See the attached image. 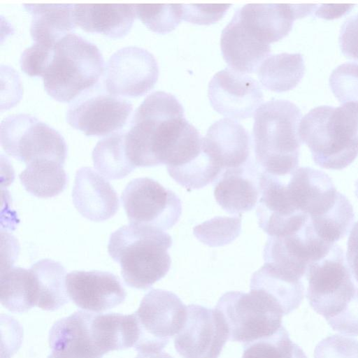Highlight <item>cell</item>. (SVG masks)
<instances>
[{
    "instance_id": "1",
    "label": "cell",
    "mask_w": 358,
    "mask_h": 358,
    "mask_svg": "<svg viewBox=\"0 0 358 358\" xmlns=\"http://www.w3.org/2000/svg\"><path fill=\"white\" fill-rule=\"evenodd\" d=\"M184 112L170 93L157 91L146 96L136 110L125 136L127 155L136 168L166 164L192 125Z\"/></svg>"
},
{
    "instance_id": "2",
    "label": "cell",
    "mask_w": 358,
    "mask_h": 358,
    "mask_svg": "<svg viewBox=\"0 0 358 358\" xmlns=\"http://www.w3.org/2000/svg\"><path fill=\"white\" fill-rule=\"evenodd\" d=\"M301 117L300 109L288 100L272 99L257 108L252 146L255 162L264 172L282 177L298 169Z\"/></svg>"
},
{
    "instance_id": "3",
    "label": "cell",
    "mask_w": 358,
    "mask_h": 358,
    "mask_svg": "<svg viewBox=\"0 0 358 358\" xmlns=\"http://www.w3.org/2000/svg\"><path fill=\"white\" fill-rule=\"evenodd\" d=\"M299 132L317 165L341 170L358 155V103L314 108L301 118Z\"/></svg>"
},
{
    "instance_id": "4",
    "label": "cell",
    "mask_w": 358,
    "mask_h": 358,
    "mask_svg": "<svg viewBox=\"0 0 358 358\" xmlns=\"http://www.w3.org/2000/svg\"><path fill=\"white\" fill-rule=\"evenodd\" d=\"M169 234L155 227L129 224L110 234L108 252L119 263L124 282L146 289L161 280L171 267Z\"/></svg>"
},
{
    "instance_id": "5",
    "label": "cell",
    "mask_w": 358,
    "mask_h": 358,
    "mask_svg": "<svg viewBox=\"0 0 358 358\" xmlns=\"http://www.w3.org/2000/svg\"><path fill=\"white\" fill-rule=\"evenodd\" d=\"M104 69L97 47L69 34L54 47L52 61L43 76L45 92L57 101L70 102L99 80Z\"/></svg>"
},
{
    "instance_id": "6",
    "label": "cell",
    "mask_w": 358,
    "mask_h": 358,
    "mask_svg": "<svg viewBox=\"0 0 358 358\" xmlns=\"http://www.w3.org/2000/svg\"><path fill=\"white\" fill-rule=\"evenodd\" d=\"M215 309L222 315L231 341L248 343L273 334L282 326L280 307L259 289L226 292Z\"/></svg>"
},
{
    "instance_id": "7",
    "label": "cell",
    "mask_w": 358,
    "mask_h": 358,
    "mask_svg": "<svg viewBox=\"0 0 358 358\" xmlns=\"http://www.w3.org/2000/svg\"><path fill=\"white\" fill-rule=\"evenodd\" d=\"M306 297L313 309L329 320L341 313L354 297L357 288L342 248L334 245L322 259L310 264L306 273Z\"/></svg>"
},
{
    "instance_id": "8",
    "label": "cell",
    "mask_w": 358,
    "mask_h": 358,
    "mask_svg": "<svg viewBox=\"0 0 358 358\" xmlns=\"http://www.w3.org/2000/svg\"><path fill=\"white\" fill-rule=\"evenodd\" d=\"M1 144L5 152L26 164L50 160L64 164L66 142L55 129L28 114H15L1 123Z\"/></svg>"
},
{
    "instance_id": "9",
    "label": "cell",
    "mask_w": 358,
    "mask_h": 358,
    "mask_svg": "<svg viewBox=\"0 0 358 358\" xmlns=\"http://www.w3.org/2000/svg\"><path fill=\"white\" fill-rule=\"evenodd\" d=\"M187 313V306L176 294L164 289H151L134 313L138 328V339L134 349L138 353L162 351L182 328Z\"/></svg>"
},
{
    "instance_id": "10",
    "label": "cell",
    "mask_w": 358,
    "mask_h": 358,
    "mask_svg": "<svg viewBox=\"0 0 358 358\" xmlns=\"http://www.w3.org/2000/svg\"><path fill=\"white\" fill-rule=\"evenodd\" d=\"M121 200L130 224L164 231L173 227L182 213L179 197L147 177L135 178L128 183Z\"/></svg>"
},
{
    "instance_id": "11",
    "label": "cell",
    "mask_w": 358,
    "mask_h": 358,
    "mask_svg": "<svg viewBox=\"0 0 358 358\" xmlns=\"http://www.w3.org/2000/svg\"><path fill=\"white\" fill-rule=\"evenodd\" d=\"M334 245L317 235L310 219L299 231L268 236L264 259L266 264L284 275L301 280L310 264L324 257Z\"/></svg>"
},
{
    "instance_id": "12",
    "label": "cell",
    "mask_w": 358,
    "mask_h": 358,
    "mask_svg": "<svg viewBox=\"0 0 358 358\" xmlns=\"http://www.w3.org/2000/svg\"><path fill=\"white\" fill-rule=\"evenodd\" d=\"M158 76V64L153 55L144 48L128 46L110 57L104 83L111 95L138 97L153 88Z\"/></svg>"
},
{
    "instance_id": "13",
    "label": "cell",
    "mask_w": 358,
    "mask_h": 358,
    "mask_svg": "<svg viewBox=\"0 0 358 358\" xmlns=\"http://www.w3.org/2000/svg\"><path fill=\"white\" fill-rule=\"evenodd\" d=\"M228 339L227 328L217 310L190 304L174 346L183 358H218Z\"/></svg>"
},
{
    "instance_id": "14",
    "label": "cell",
    "mask_w": 358,
    "mask_h": 358,
    "mask_svg": "<svg viewBox=\"0 0 358 358\" xmlns=\"http://www.w3.org/2000/svg\"><path fill=\"white\" fill-rule=\"evenodd\" d=\"M208 95L215 110L236 120L251 117L264 98L256 80L231 68L213 76L208 84Z\"/></svg>"
},
{
    "instance_id": "15",
    "label": "cell",
    "mask_w": 358,
    "mask_h": 358,
    "mask_svg": "<svg viewBox=\"0 0 358 358\" xmlns=\"http://www.w3.org/2000/svg\"><path fill=\"white\" fill-rule=\"evenodd\" d=\"M132 104L106 93L78 100L67 110L66 121L87 136H103L117 132L127 123Z\"/></svg>"
},
{
    "instance_id": "16",
    "label": "cell",
    "mask_w": 358,
    "mask_h": 358,
    "mask_svg": "<svg viewBox=\"0 0 358 358\" xmlns=\"http://www.w3.org/2000/svg\"><path fill=\"white\" fill-rule=\"evenodd\" d=\"M69 299L81 309L102 313L121 304L127 292L117 276L100 271H74L66 275Z\"/></svg>"
},
{
    "instance_id": "17",
    "label": "cell",
    "mask_w": 358,
    "mask_h": 358,
    "mask_svg": "<svg viewBox=\"0 0 358 358\" xmlns=\"http://www.w3.org/2000/svg\"><path fill=\"white\" fill-rule=\"evenodd\" d=\"M316 4H246L235 12L241 24L260 42L270 45L285 37L294 21L315 11Z\"/></svg>"
},
{
    "instance_id": "18",
    "label": "cell",
    "mask_w": 358,
    "mask_h": 358,
    "mask_svg": "<svg viewBox=\"0 0 358 358\" xmlns=\"http://www.w3.org/2000/svg\"><path fill=\"white\" fill-rule=\"evenodd\" d=\"M94 313L78 310L57 321L49 333L47 358H101L92 331Z\"/></svg>"
},
{
    "instance_id": "19",
    "label": "cell",
    "mask_w": 358,
    "mask_h": 358,
    "mask_svg": "<svg viewBox=\"0 0 358 358\" xmlns=\"http://www.w3.org/2000/svg\"><path fill=\"white\" fill-rule=\"evenodd\" d=\"M262 172L252 158L243 166L224 170L214 185L217 203L230 214L251 210L260 196Z\"/></svg>"
},
{
    "instance_id": "20",
    "label": "cell",
    "mask_w": 358,
    "mask_h": 358,
    "mask_svg": "<svg viewBox=\"0 0 358 358\" xmlns=\"http://www.w3.org/2000/svg\"><path fill=\"white\" fill-rule=\"evenodd\" d=\"M72 198L77 210L94 222L108 220L119 209L116 192L108 180L90 167H82L76 171Z\"/></svg>"
},
{
    "instance_id": "21",
    "label": "cell",
    "mask_w": 358,
    "mask_h": 358,
    "mask_svg": "<svg viewBox=\"0 0 358 358\" xmlns=\"http://www.w3.org/2000/svg\"><path fill=\"white\" fill-rule=\"evenodd\" d=\"M203 147L222 171L245 165L252 143L248 131L237 121L223 118L214 122L203 139Z\"/></svg>"
},
{
    "instance_id": "22",
    "label": "cell",
    "mask_w": 358,
    "mask_h": 358,
    "mask_svg": "<svg viewBox=\"0 0 358 358\" xmlns=\"http://www.w3.org/2000/svg\"><path fill=\"white\" fill-rule=\"evenodd\" d=\"M220 48L230 68L245 74L256 71L271 52L270 45L258 41L235 14L222 30Z\"/></svg>"
},
{
    "instance_id": "23",
    "label": "cell",
    "mask_w": 358,
    "mask_h": 358,
    "mask_svg": "<svg viewBox=\"0 0 358 358\" xmlns=\"http://www.w3.org/2000/svg\"><path fill=\"white\" fill-rule=\"evenodd\" d=\"M76 26L118 38L127 34L136 16L134 4H74Z\"/></svg>"
},
{
    "instance_id": "24",
    "label": "cell",
    "mask_w": 358,
    "mask_h": 358,
    "mask_svg": "<svg viewBox=\"0 0 358 358\" xmlns=\"http://www.w3.org/2000/svg\"><path fill=\"white\" fill-rule=\"evenodd\" d=\"M31 14V36L34 43L54 47L76 26L74 4H24Z\"/></svg>"
},
{
    "instance_id": "25",
    "label": "cell",
    "mask_w": 358,
    "mask_h": 358,
    "mask_svg": "<svg viewBox=\"0 0 358 358\" xmlns=\"http://www.w3.org/2000/svg\"><path fill=\"white\" fill-rule=\"evenodd\" d=\"M92 330L95 344L103 355L134 348L138 339L134 313H94Z\"/></svg>"
},
{
    "instance_id": "26",
    "label": "cell",
    "mask_w": 358,
    "mask_h": 358,
    "mask_svg": "<svg viewBox=\"0 0 358 358\" xmlns=\"http://www.w3.org/2000/svg\"><path fill=\"white\" fill-rule=\"evenodd\" d=\"M250 289L265 292L280 307L284 315L297 308L303 298L301 280L290 279L266 263L252 274Z\"/></svg>"
},
{
    "instance_id": "27",
    "label": "cell",
    "mask_w": 358,
    "mask_h": 358,
    "mask_svg": "<svg viewBox=\"0 0 358 358\" xmlns=\"http://www.w3.org/2000/svg\"><path fill=\"white\" fill-rule=\"evenodd\" d=\"M304 73V61L300 53L282 52L270 55L257 69L261 84L275 92L289 91L296 87Z\"/></svg>"
},
{
    "instance_id": "28",
    "label": "cell",
    "mask_w": 358,
    "mask_h": 358,
    "mask_svg": "<svg viewBox=\"0 0 358 358\" xmlns=\"http://www.w3.org/2000/svg\"><path fill=\"white\" fill-rule=\"evenodd\" d=\"M30 269L36 279L37 307L54 311L69 302L66 270L61 263L44 259L32 264Z\"/></svg>"
},
{
    "instance_id": "29",
    "label": "cell",
    "mask_w": 358,
    "mask_h": 358,
    "mask_svg": "<svg viewBox=\"0 0 358 358\" xmlns=\"http://www.w3.org/2000/svg\"><path fill=\"white\" fill-rule=\"evenodd\" d=\"M1 303L13 313H25L36 306V285L31 270L12 267L1 274Z\"/></svg>"
},
{
    "instance_id": "30",
    "label": "cell",
    "mask_w": 358,
    "mask_h": 358,
    "mask_svg": "<svg viewBox=\"0 0 358 358\" xmlns=\"http://www.w3.org/2000/svg\"><path fill=\"white\" fill-rule=\"evenodd\" d=\"M19 178L28 192L40 198L57 196L67 184V175L63 165L50 160L29 162Z\"/></svg>"
},
{
    "instance_id": "31",
    "label": "cell",
    "mask_w": 358,
    "mask_h": 358,
    "mask_svg": "<svg viewBox=\"0 0 358 358\" xmlns=\"http://www.w3.org/2000/svg\"><path fill=\"white\" fill-rule=\"evenodd\" d=\"M126 132H115L100 140L92 151L94 168L109 180L126 177L136 167L129 161L125 148Z\"/></svg>"
},
{
    "instance_id": "32",
    "label": "cell",
    "mask_w": 358,
    "mask_h": 358,
    "mask_svg": "<svg viewBox=\"0 0 358 358\" xmlns=\"http://www.w3.org/2000/svg\"><path fill=\"white\" fill-rule=\"evenodd\" d=\"M242 358H307L282 326L275 333L245 343Z\"/></svg>"
},
{
    "instance_id": "33",
    "label": "cell",
    "mask_w": 358,
    "mask_h": 358,
    "mask_svg": "<svg viewBox=\"0 0 358 358\" xmlns=\"http://www.w3.org/2000/svg\"><path fill=\"white\" fill-rule=\"evenodd\" d=\"M241 217V215L215 217L194 227L193 234L199 241L210 247L223 246L240 235Z\"/></svg>"
},
{
    "instance_id": "34",
    "label": "cell",
    "mask_w": 358,
    "mask_h": 358,
    "mask_svg": "<svg viewBox=\"0 0 358 358\" xmlns=\"http://www.w3.org/2000/svg\"><path fill=\"white\" fill-rule=\"evenodd\" d=\"M136 16L151 31L166 34L182 20L181 4H134Z\"/></svg>"
},
{
    "instance_id": "35",
    "label": "cell",
    "mask_w": 358,
    "mask_h": 358,
    "mask_svg": "<svg viewBox=\"0 0 358 358\" xmlns=\"http://www.w3.org/2000/svg\"><path fill=\"white\" fill-rule=\"evenodd\" d=\"M329 85L341 103H358V62H345L335 68L329 77Z\"/></svg>"
},
{
    "instance_id": "36",
    "label": "cell",
    "mask_w": 358,
    "mask_h": 358,
    "mask_svg": "<svg viewBox=\"0 0 358 358\" xmlns=\"http://www.w3.org/2000/svg\"><path fill=\"white\" fill-rule=\"evenodd\" d=\"M314 358H358V341L338 334L328 336L316 345Z\"/></svg>"
},
{
    "instance_id": "37",
    "label": "cell",
    "mask_w": 358,
    "mask_h": 358,
    "mask_svg": "<svg viewBox=\"0 0 358 358\" xmlns=\"http://www.w3.org/2000/svg\"><path fill=\"white\" fill-rule=\"evenodd\" d=\"M54 47L34 43L27 48L20 59L22 71L29 76L43 77L52 61Z\"/></svg>"
},
{
    "instance_id": "38",
    "label": "cell",
    "mask_w": 358,
    "mask_h": 358,
    "mask_svg": "<svg viewBox=\"0 0 358 358\" xmlns=\"http://www.w3.org/2000/svg\"><path fill=\"white\" fill-rule=\"evenodd\" d=\"M231 4H181L182 20L196 24L208 25L220 20Z\"/></svg>"
},
{
    "instance_id": "39",
    "label": "cell",
    "mask_w": 358,
    "mask_h": 358,
    "mask_svg": "<svg viewBox=\"0 0 358 358\" xmlns=\"http://www.w3.org/2000/svg\"><path fill=\"white\" fill-rule=\"evenodd\" d=\"M327 322L334 331L344 334L358 336V287L346 308Z\"/></svg>"
},
{
    "instance_id": "40",
    "label": "cell",
    "mask_w": 358,
    "mask_h": 358,
    "mask_svg": "<svg viewBox=\"0 0 358 358\" xmlns=\"http://www.w3.org/2000/svg\"><path fill=\"white\" fill-rule=\"evenodd\" d=\"M346 259L350 272L358 282V221L355 223L350 233Z\"/></svg>"
},
{
    "instance_id": "41",
    "label": "cell",
    "mask_w": 358,
    "mask_h": 358,
    "mask_svg": "<svg viewBox=\"0 0 358 358\" xmlns=\"http://www.w3.org/2000/svg\"><path fill=\"white\" fill-rule=\"evenodd\" d=\"M352 4H322L317 7L315 14L326 20L338 18L348 14L353 8Z\"/></svg>"
},
{
    "instance_id": "42",
    "label": "cell",
    "mask_w": 358,
    "mask_h": 358,
    "mask_svg": "<svg viewBox=\"0 0 358 358\" xmlns=\"http://www.w3.org/2000/svg\"><path fill=\"white\" fill-rule=\"evenodd\" d=\"M135 358H173L169 354L164 352H141L138 353Z\"/></svg>"
},
{
    "instance_id": "43",
    "label": "cell",
    "mask_w": 358,
    "mask_h": 358,
    "mask_svg": "<svg viewBox=\"0 0 358 358\" xmlns=\"http://www.w3.org/2000/svg\"><path fill=\"white\" fill-rule=\"evenodd\" d=\"M355 185V194L358 199V180L356 181Z\"/></svg>"
}]
</instances>
